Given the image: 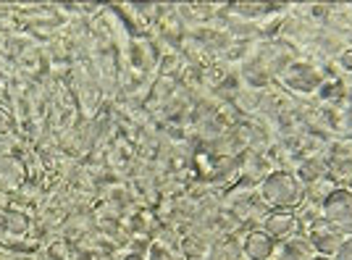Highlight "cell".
Here are the masks:
<instances>
[{
	"label": "cell",
	"instance_id": "6da1fadb",
	"mask_svg": "<svg viewBox=\"0 0 352 260\" xmlns=\"http://www.w3.org/2000/svg\"><path fill=\"white\" fill-rule=\"evenodd\" d=\"M261 197L271 210H292L305 197V184L289 171H271L261 184Z\"/></svg>",
	"mask_w": 352,
	"mask_h": 260
},
{
	"label": "cell",
	"instance_id": "7a4b0ae2",
	"mask_svg": "<svg viewBox=\"0 0 352 260\" xmlns=\"http://www.w3.org/2000/svg\"><path fill=\"white\" fill-rule=\"evenodd\" d=\"M321 216L326 224L337 226L339 231L352 229V189L350 187L329 189L321 200Z\"/></svg>",
	"mask_w": 352,
	"mask_h": 260
},
{
	"label": "cell",
	"instance_id": "3957f363",
	"mask_svg": "<svg viewBox=\"0 0 352 260\" xmlns=\"http://www.w3.org/2000/svg\"><path fill=\"white\" fill-rule=\"evenodd\" d=\"M342 242H344V231H339L337 226L326 224L323 218L313 224V229H310V234H308V245L316 250V255H329V258H334Z\"/></svg>",
	"mask_w": 352,
	"mask_h": 260
},
{
	"label": "cell",
	"instance_id": "277c9868",
	"mask_svg": "<svg viewBox=\"0 0 352 260\" xmlns=\"http://www.w3.org/2000/svg\"><path fill=\"white\" fill-rule=\"evenodd\" d=\"M297 229H300V218H297L294 210H271L263 218V231L276 242L292 239Z\"/></svg>",
	"mask_w": 352,
	"mask_h": 260
},
{
	"label": "cell",
	"instance_id": "5b68a950",
	"mask_svg": "<svg viewBox=\"0 0 352 260\" xmlns=\"http://www.w3.org/2000/svg\"><path fill=\"white\" fill-rule=\"evenodd\" d=\"M276 239H271L263 229H252L242 239V255L248 260H274Z\"/></svg>",
	"mask_w": 352,
	"mask_h": 260
},
{
	"label": "cell",
	"instance_id": "8992f818",
	"mask_svg": "<svg viewBox=\"0 0 352 260\" xmlns=\"http://www.w3.org/2000/svg\"><path fill=\"white\" fill-rule=\"evenodd\" d=\"M27 179V169L16 155H0V192H16Z\"/></svg>",
	"mask_w": 352,
	"mask_h": 260
},
{
	"label": "cell",
	"instance_id": "52a82bcc",
	"mask_svg": "<svg viewBox=\"0 0 352 260\" xmlns=\"http://www.w3.org/2000/svg\"><path fill=\"white\" fill-rule=\"evenodd\" d=\"M242 245L232 239V237H223L219 242L210 245V252H208L206 260H242Z\"/></svg>",
	"mask_w": 352,
	"mask_h": 260
},
{
	"label": "cell",
	"instance_id": "ba28073f",
	"mask_svg": "<svg viewBox=\"0 0 352 260\" xmlns=\"http://www.w3.org/2000/svg\"><path fill=\"white\" fill-rule=\"evenodd\" d=\"M313 252H310V245L305 242H294V239H287V242H276V252H274V260H310Z\"/></svg>",
	"mask_w": 352,
	"mask_h": 260
},
{
	"label": "cell",
	"instance_id": "9c48e42d",
	"mask_svg": "<svg viewBox=\"0 0 352 260\" xmlns=\"http://www.w3.org/2000/svg\"><path fill=\"white\" fill-rule=\"evenodd\" d=\"M210 239H206L203 234H190L187 239H182V252H184V258L190 260H206L208 252H210Z\"/></svg>",
	"mask_w": 352,
	"mask_h": 260
},
{
	"label": "cell",
	"instance_id": "30bf717a",
	"mask_svg": "<svg viewBox=\"0 0 352 260\" xmlns=\"http://www.w3.org/2000/svg\"><path fill=\"white\" fill-rule=\"evenodd\" d=\"M147 260H184V252H182V242H166V239H158V242H153Z\"/></svg>",
	"mask_w": 352,
	"mask_h": 260
},
{
	"label": "cell",
	"instance_id": "8fae6325",
	"mask_svg": "<svg viewBox=\"0 0 352 260\" xmlns=\"http://www.w3.org/2000/svg\"><path fill=\"white\" fill-rule=\"evenodd\" d=\"M3 224H6V229L14 231V234H24V231H27V226H30V221L21 216V213H14V210L3 216Z\"/></svg>",
	"mask_w": 352,
	"mask_h": 260
},
{
	"label": "cell",
	"instance_id": "7c38bea8",
	"mask_svg": "<svg viewBox=\"0 0 352 260\" xmlns=\"http://www.w3.org/2000/svg\"><path fill=\"white\" fill-rule=\"evenodd\" d=\"M334 260H352V237H344V242L339 245Z\"/></svg>",
	"mask_w": 352,
	"mask_h": 260
},
{
	"label": "cell",
	"instance_id": "4fadbf2b",
	"mask_svg": "<svg viewBox=\"0 0 352 260\" xmlns=\"http://www.w3.org/2000/svg\"><path fill=\"white\" fill-rule=\"evenodd\" d=\"M8 127H11V118L6 111H0V131H8Z\"/></svg>",
	"mask_w": 352,
	"mask_h": 260
},
{
	"label": "cell",
	"instance_id": "5bb4252c",
	"mask_svg": "<svg viewBox=\"0 0 352 260\" xmlns=\"http://www.w3.org/2000/svg\"><path fill=\"white\" fill-rule=\"evenodd\" d=\"M121 260H147V258H142V255H137V252H129V255H124Z\"/></svg>",
	"mask_w": 352,
	"mask_h": 260
},
{
	"label": "cell",
	"instance_id": "9a60e30c",
	"mask_svg": "<svg viewBox=\"0 0 352 260\" xmlns=\"http://www.w3.org/2000/svg\"><path fill=\"white\" fill-rule=\"evenodd\" d=\"M310 260H334V258H329V255H313Z\"/></svg>",
	"mask_w": 352,
	"mask_h": 260
},
{
	"label": "cell",
	"instance_id": "2e32d148",
	"mask_svg": "<svg viewBox=\"0 0 352 260\" xmlns=\"http://www.w3.org/2000/svg\"><path fill=\"white\" fill-rule=\"evenodd\" d=\"M350 189H352V182H350Z\"/></svg>",
	"mask_w": 352,
	"mask_h": 260
}]
</instances>
